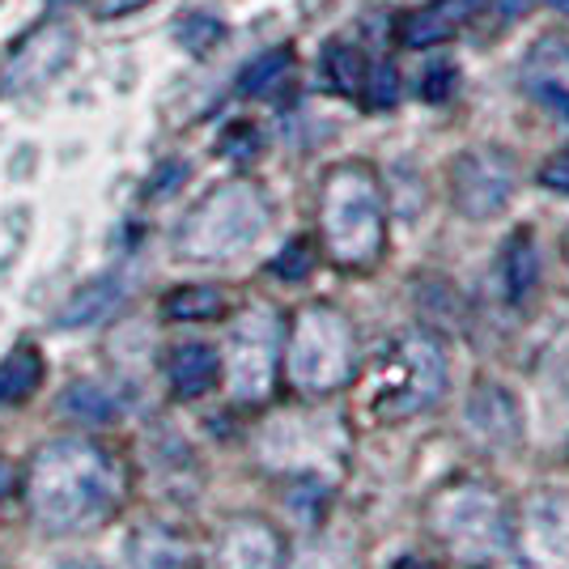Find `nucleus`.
<instances>
[{"label": "nucleus", "instance_id": "25", "mask_svg": "<svg viewBox=\"0 0 569 569\" xmlns=\"http://www.w3.org/2000/svg\"><path fill=\"white\" fill-rule=\"evenodd\" d=\"M310 268H315V242H310V238H293L281 256L272 260V272H277L281 281H302Z\"/></svg>", "mask_w": 569, "mask_h": 569}, {"label": "nucleus", "instance_id": "29", "mask_svg": "<svg viewBox=\"0 0 569 569\" xmlns=\"http://www.w3.org/2000/svg\"><path fill=\"white\" fill-rule=\"evenodd\" d=\"M531 94L545 102V111L569 119V90L561 86V81H536V86H531Z\"/></svg>", "mask_w": 569, "mask_h": 569}, {"label": "nucleus", "instance_id": "33", "mask_svg": "<svg viewBox=\"0 0 569 569\" xmlns=\"http://www.w3.org/2000/svg\"><path fill=\"white\" fill-rule=\"evenodd\" d=\"M9 485H13V468H9V463H4V459H0V498H4V493H9Z\"/></svg>", "mask_w": 569, "mask_h": 569}, {"label": "nucleus", "instance_id": "12", "mask_svg": "<svg viewBox=\"0 0 569 569\" xmlns=\"http://www.w3.org/2000/svg\"><path fill=\"white\" fill-rule=\"evenodd\" d=\"M69 56H72V34L64 26H48V30H39V34L13 56L4 81H9V90H34V86H43V81H51L56 72L64 69Z\"/></svg>", "mask_w": 569, "mask_h": 569}, {"label": "nucleus", "instance_id": "4", "mask_svg": "<svg viewBox=\"0 0 569 569\" xmlns=\"http://www.w3.org/2000/svg\"><path fill=\"white\" fill-rule=\"evenodd\" d=\"M268 226V204L256 183H221L209 191L196 209L188 213L179 230V251L188 260H230L238 251H247Z\"/></svg>", "mask_w": 569, "mask_h": 569}, {"label": "nucleus", "instance_id": "15", "mask_svg": "<svg viewBox=\"0 0 569 569\" xmlns=\"http://www.w3.org/2000/svg\"><path fill=\"white\" fill-rule=\"evenodd\" d=\"M123 293H128V281L119 272L81 284L69 302H64V310H60V328H90L98 319H107L123 302Z\"/></svg>", "mask_w": 569, "mask_h": 569}, {"label": "nucleus", "instance_id": "5", "mask_svg": "<svg viewBox=\"0 0 569 569\" xmlns=\"http://www.w3.org/2000/svg\"><path fill=\"white\" fill-rule=\"evenodd\" d=\"M353 328L332 307H307L293 319V332L284 345V370L298 391L328 396L353 379L357 361Z\"/></svg>", "mask_w": 569, "mask_h": 569}, {"label": "nucleus", "instance_id": "6", "mask_svg": "<svg viewBox=\"0 0 569 569\" xmlns=\"http://www.w3.org/2000/svg\"><path fill=\"white\" fill-rule=\"evenodd\" d=\"M447 387V357L429 332H403L379 361L375 379V417L408 421L442 400Z\"/></svg>", "mask_w": 569, "mask_h": 569}, {"label": "nucleus", "instance_id": "31", "mask_svg": "<svg viewBox=\"0 0 569 569\" xmlns=\"http://www.w3.org/2000/svg\"><path fill=\"white\" fill-rule=\"evenodd\" d=\"M141 4H149V0H98V18H123Z\"/></svg>", "mask_w": 569, "mask_h": 569}, {"label": "nucleus", "instance_id": "2", "mask_svg": "<svg viewBox=\"0 0 569 569\" xmlns=\"http://www.w3.org/2000/svg\"><path fill=\"white\" fill-rule=\"evenodd\" d=\"M319 226H323V242L336 263L366 268L379 260L382 238H387L379 179L366 167H336L323 183Z\"/></svg>", "mask_w": 569, "mask_h": 569}, {"label": "nucleus", "instance_id": "24", "mask_svg": "<svg viewBox=\"0 0 569 569\" xmlns=\"http://www.w3.org/2000/svg\"><path fill=\"white\" fill-rule=\"evenodd\" d=\"M361 94H366V107H370V111L396 107V98H400V72H396V64H375V69H366Z\"/></svg>", "mask_w": 569, "mask_h": 569}, {"label": "nucleus", "instance_id": "21", "mask_svg": "<svg viewBox=\"0 0 569 569\" xmlns=\"http://www.w3.org/2000/svg\"><path fill=\"white\" fill-rule=\"evenodd\" d=\"M60 408L72 412V417H81V421H90V426H102V421H111V417H116L111 396H107L102 387H94V382H77L69 396L60 400Z\"/></svg>", "mask_w": 569, "mask_h": 569}, {"label": "nucleus", "instance_id": "7", "mask_svg": "<svg viewBox=\"0 0 569 569\" xmlns=\"http://www.w3.org/2000/svg\"><path fill=\"white\" fill-rule=\"evenodd\" d=\"M277 361H281V319L268 307L247 310L230 332V353H226V379L234 400L260 403L277 382Z\"/></svg>", "mask_w": 569, "mask_h": 569}, {"label": "nucleus", "instance_id": "11", "mask_svg": "<svg viewBox=\"0 0 569 569\" xmlns=\"http://www.w3.org/2000/svg\"><path fill=\"white\" fill-rule=\"evenodd\" d=\"M281 536L263 519H238L221 531L213 569H281Z\"/></svg>", "mask_w": 569, "mask_h": 569}, {"label": "nucleus", "instance_id": "8", "mask_svg": "<svg viewBox=\"0 0 569 569\" xmlns=\"http://www.w3.org/2000/svg\"><path fill=\"white\" fill-rule=\"evenodd\" d=\"M510 191H515V167L501 149H472L455 162L451 196L463 217L472 221L498 217L510 204Z\"/></svg>", "mask_w": 569, "mask_h": 569}, {"label": "nucleus", "instance_id": "16", "mask_svg": "<svg viewBox=\"0 0 569 569\" xmlns=\"http://www.w3.org/2000/svg\"><path fill=\"white\" fill-rule=\"evenodd\" d=\"M540 284V256H536V242L531 234H515L501 251V289H506V302L522 307Z\"/></svg>", "mask_w": 569, "mask_h": 569}, {"label": "nucleus", "instance_id": "9", "mask_svg": "<svg viewBox=\"0 0 569 569\" xmlns=\"http://www.w3.org/2000/svg\"><path fill=\"white\" fill-rule=\"evenodd\" d=\"M515 545L527 569H569V498L540 493L527 501Z\"/></svg>", "mask_w": 569, "mask_h": 569}, {"label": "nucleus", "instance_id": "34", "mask_svg": "<svg viewBox=\"0 0 569 569\" xmlns=\"http://www.w3.org/2000/svg\"><path fill=\"white\" fill-rule=\"evenodd\" d=\"M56 569H102L98 561H81V557H72V561H60Z\"/></svg>", "mask_w": 569, "mask_h": 569}, {"label": "nucleus", "instance_id": "30", "mask_svg": "<svg viewBox=\"0 0 569 569\" xmlns=\"http://www.w3.org/2000/svg\"><path fill=\"white\" fill-rule=\"evenodd\" d=\"M540 183L552 191H566L569 196V149H561V153H552L545 162V170H540Z\"/></svg>", "mask_w": 569, "mask_h": 569}, {"label": "nucleus", "instance_id": "37", "mask_svg": "<svg viewBox=\"0 0 569 569\" xmlns=\"http://www.w3.org/2000/svg\"><path fill=\"white\" fill-rule=\"evenodd\" d=\"M60 4H72V0H60Z\"/></svg>", "mask_w": 569, "mask_h": 569}, {"label": "nucleus", "instance_id": "20", "mask_svg": "<svg viewBox=\"0 0 569 569\" xmlns=\"http://www.w3.org/2000/svg\"><path fill=\"white\" fill-rule=\"evenodd\" d=\"M289 64H293V51H289V48L263 51L260 60H256L251 69L238 77V90H242V94H251V98H256V94H268V90H272V86L281 81L284 72H289Z\"/></svg>", "mask_w": 569, "mask_h": 569}, {"label": "nucleus", "instance_id": "3", "mask_svg": "<svg viewBox=\"0 0 569 569\" xmlns=\"http://www.w3.org/2000/svg\"><path fill=\"white\" fill-rule=\"evenodd\" d=\"M426 515L442 548L455 552L463 566H489L515 545V527L506 519L501 501L480 485H451L433 493Z\"/></svg>", "mask_w": 569, "mask_h": 569}, {"label": "nucleus", "instance_id": "19", "mask_svg": "<svg viewBox=\"0 0 569 569\" xmlns=\"http://www.w3.org/2000/svg\"><path fill=\"white\" fill-rule=\"evenodd\" d=\"M221 310H226V298L213 284H183L167 298V315L179 323H204V319H217Z\"/></svg>", "mask_w": 569, "mask_h": 569}, {"label": "nucleus", "instance_id": "28", "mask_svg": "<svg viewBox=\"0 0 569 569\" xmlns=\"http://www.w3.org/2000/svg\"><path fill=\"white\" fill-rule=\"evenodd\" d=\"M256 149H260V132L251 128V123H234L230 132H226V141H221V153L226 158H256Z\"/></svg>", "mask_w": 569, "mask_h": 569}, {"label": "nucleus", "instance_id": "35", "mask_svg": "<svg viewBox=\"0 0 569 569\" xmlns=\"http://www.w3.org/2000/svg\"><path fill=\"white\" fill-rule=\"evenodd\" d=\"M545 4H552V9H561V13H569V0H545Z\"/></svg>", "mask_w": 569, "mask_h": 569}, {"label": "nucleus", "instance_id": "26", "mask_svg": "<svg viewBox=\"0 0 569 569\" xmlns=\"http://www.w3.org/2000/svg\"><path fill=\"white\" fill-rule=\"evenodd\" d=\"M455 86H459V72H455V64H447V60H433V64H426V69H421L417 94L426 98V102H447V98L455 94Z\"/></svg>", "mask_w": 569, "mask_h": 569}, {"label": "nucleus", "instance_id": "14", "mask_svg": "<svg viewBox=\"0 0 569 569\" xmlns=\"http://www.w3.org/2000/svg\"><path fill=\"white\" fill-rule=\"evenodd\" d=\"M167 375H170L174 396L196 400V396L213 391L217 375H221V357H217L213 345H179L167 361Z\"/></svg>", "mask_w": 569, "mask_h": 569}, {"label": "nucleus", "instance_id": "13", "mask_svg": "<svg viewBox=\"0 0 569 569\" xmlns=\"http://www.w3.org/2000/svg\"><path fill=\"white\" fill-rule=\"evenodd\" d=\"M480 4H485V0H433L429 9L403 18V26H400L403 43H408V48H429V43L451 39L459 26L480 13Z\"/></svg>", "mask_w": 569, "mask_h": 569}, {"label": "nucleus", "instance_id": "27", "mask_svg": "<svg viewBox=\"0 0 569 569\" xmlns=\"http://www.w3.org/2000/svg\"><path fill=\"white\" fill-rule=\"evenodd\" d=\"M179 39L191 51H209L221 43V22H213V18H183L179 22Z\"/></svg>", "mask_w": 569, "mask_h": 569}, {"label": "nucleus", "instance_id": "18", "mask_svg": "<svg viewBox=\"0 0 569 569\" xmlns=\"http://www.w3.org/2000/svg\"><path fill=\"white\" fill-rule=\"evenodd\" d=\"M43 379V357L34 349H18L0 361V403H18L26 400Z\"/></svg>", "mask_w": 569, "mask_h": 569}, {"label": "nucleus", "instance_id": "10", "mask_svg": "<svg viewBox=\"0 0 569 569\" xmlns=\"http://www.w3.org/2000/svg\"><path fill=\"white\" fill-rule=\"evenodd\" d=\"M463 421L472 429V438L480 447H493V451H515L522 442V412L515 396L498 387V382H480L468 408H463Z\"/></svg>", "mask_w": 569, "mask_h": 569}, {"label": "nucleus", "instance_id": "1", "mask_svg": "<svg viewBox=\"0 0 569 569\" xmlns=\"http://www.w3.org/2000/svg\"><path fill=\"white\" fill-rule=\"evenodd\" d=\"M116 463L94 442L56 438L34 455L30 510L48 531H90L116 510Z\"/></svg>", "mask_w": 569, "mask_h": 569}, {"label": "nucleus", "instance_id": "36", "mask_svg": "<svg viewBox=\"0 0 569 569\" xmlns=\"http://www.w3.org/2000/svg\"><path fill=\"white\" fill-rule=\"evenodd\" d=\"M566 459H569V442H566Z\"/></svg>", "mask_w": 569, "mask_h": 569}, {"label": "nucleus", "instance_id": "32", "mask_svg": "<svg viewBox=\"0 0 569 569\" xmlns=\"http://www.w3.org/2000/svg\"><path fill=\"white\" fill-rule=\"evenodd\" d=\"M391 569H433V566H429V561H421V557H400Z\"/></svg>", "mask_w": 569, "mask_h": 569}, {"label": "nucleus", "instance_id": "22", "mask_svg": "<svg viewBox=\"0 0 569 569\" xmlns=\"http://www.w3.org/2000/svg\"><path fill=\"white\" fill-rule=\"evenodd\" d=\"M289 569H357V552L340 540H319V545H307Z\"/></svg>", "mask_w": 569, "mask_h": 569}, {"label": "nucleus", "instance_id": "23", "mask_svg": "<svg viewBox=\"0 0 569 569\" xmlns=\"http://www.w3.org/2000/svg\"><path fill=\"white\" fill-rule=\"evenodd\" d=\"M328 81L340 94H357L366 86V60L357 48H332L328 51Z\"/></svg>", "mask_w": 569, "mask_h": 569}, {"label": "nucleus", "instance_id": "17", "mask_svg": "<svg viewBox=\"0 0 569 569\" xmlns=\"http://www.w3.org/2000/svg\"><path fill=\"white\" fill-rule=\"evenodd\" d=\"M132 569H196V557L183 536H174L167 527H144L132 540Z\"/></svg>", "mask_w": 569, "mask_h": 569}]
</instances>
